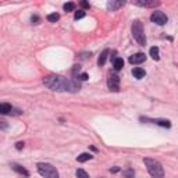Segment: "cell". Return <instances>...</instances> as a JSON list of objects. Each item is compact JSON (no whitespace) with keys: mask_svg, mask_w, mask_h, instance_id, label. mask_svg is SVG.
Instances as JSON below:
<instances>
[{"mask_svg":"<svg viewBox=\"0 0 178 178\" xmlns=\"http://www.w3.org/2000/svg\"><path fill=\"white\" fill-rule=\"evenodd\" d=\"M43 84L44 87H47L49 89L54 92H70V93H75L81 89L78 81L74 79L66 78L63 75H47L43 78Z\"/></svg>","mask_w":178,"mask_h":178,"instance_id":"6da1fadb","label":"cell"},{"mask_svg":"<svg viewBox=\"0 0 178 178\" xmlns=\"http://www.w3.org/2000/svg\"><path fill=\"white\" fill-rule=\"evenodd\" d=\"M143 162H145V164H146L149 174L153 178H164V170H163V166L160 164L157 160L145 159Z\"/></svg>","mask_w":178,"mask_h":178,"instance_id":"7a4b0ae2","label":"cell"},{"mask_svg":"<svg viewBox=\"0 0 178 178\" xmlns=\"http://www.w3.org/2000/svg\"><path fill=\"white\" fill-rule=\"evenodd\" d=\"M131 31H132L134 39H135L136 42L141 44V46H145V44H146V35H145L142 22L141 21H134L132 22V26H131Z\"/></svg>","mask_w":178,"mask_h":178,"instance_id":"3957f363","label":"cell"},{"mask_svg":"<svg viewBox=\"0 0 178 178\" xmlns=\"http://www.w3.org/2000/svg\"><path fill=\"white\" fill-rule=\"evenodd\" d=\"M38 173L44 178H59V171L56 170L54 166L49 163H39L38 164Z\"/></svg>","mask_w":178,"mask_h":178,"instance_id":"277c9868","label":"cell"},{"mask_svg":"<svg viewBox=\"0 0 178 178\" xmlns=\"http://www.w3.org/2000/svg\"><path fill=\"white\" fill-rule=\"evenodd\" d=\"M139 120L142 123H150V124H157V125L163 127V128H170L171 123L168 120H164V118H148V117H141Z\"/></svg>","mask_w":178,"mask_h":178,"instance_id":"5b68a950","label":"cell"},{"mask_svg":"<svg viewBox=\"0 0 178 178\" xmlns=\"http://www.w3.org/2000/svg\"><path fill=\"white\" fill-rule=\"evenodd\" d=\"M150 21L157 24V25H164V24L168 21V18H167V16H166L163 11L156 10V11H153L152 16H150Z\"/></svg>","mask_w":178,"mask_h":178,"instance_id":"8992f818","label":"cell"},{"mask_svg":"<svg viewBox=\"0 0 178 178\" xmlns=\"http://www.w3.org/2000/svg\"><path fill=\"white\" fill-rule=\"evenodd\" d=\"M107 87L113 92H118V91H120V77H118L117 74H110L109 81H107Z\"/></svg>","mask_w":178,"mask_h":178,"instance_id":"52a82bcc","label":"cell"},{"mask_svg":"<svg viewBox=\"0 0 178 178\" xmlns=\"http://www.w3.org/2000/svg\"><path fill=\"white\" fill-rule=\"evenodd\" d=\"M135 6H141V7H157L160 6V2L157 0H136L134 2Z\"/></svg>","mask_w":178,"mask_h":178,"instance_id":"ba28073f","label":"cell"},{"mask_svg":"<svg viewBox=\"0 0 178 178\" xmlns=\"http://www.w3.org/2000/svg\"><path fill=\"white\" fill-rule=\"evenodd\" d=\"M145 60H146L145 53H136V54H132L131 57H129V63L131 64H141V63H143Z\"/></svg>","mask_w":178,"mask_h":178,"instance_id":"9c48e42d","label":"cell"},{"mask_svg":"<svg viewBox=\"0 0 178 178\" xmlns=\"http://www.w3.org/2000/svg\"><path fill=\"white\" fill-rule=\"evenodd\" d=\"M124 6V2H115V0H111V2H109L107 3V8L110 11H115V10H118L120 7H123Z\"/></svg>","mask_w":178,"mask_h":178,"instance_id":"30bf717a","label":"cell"},{"mask_svg":"<svg viewBox=\"0 0 178 178\" xmlns=\"http://www.w3.org/2000/svg\"><path fill=\"white\" fill-rule=\"evenodd\" d=\"M11 168H13L14 171H17L18 174H21V176H24V177H29V173L25 170V168L22 167V166H20V164H16V163H13L11 164Z\"/></svg>","mask_w":178,"mask_h":178,"instance_id":"8fae6325","label":"cell"},{"mask_svg":"<svg viewBox=\"0 0 178 178\" xmlns=\"http://www.w3.org/2000/svg\"><path fill=\"white\" fill-rule=\"evenodd\" d=\"M132 75L135 77L136 79H142L145 75H146V73H145L143 68H141V67H135V68L132 70Z\"/></svg>","mask_w":178,"mask_h":178,"instance_id":"7c38bea8","label":"cell"},{"mask_svg":"<svg viewBox=\"0 0 178 178\" xmlns=\"http://www.w3.org/2000/svg\"><path fill=\"white\" fill-rule=\"evenodd\" d=\"M110 54V50L109 49H105L102 52V54H100V57H99V60H97V64L99 66H105V63H106V60H107V56Z\"/></svg>","mask_w":178,"mask_h":178,"instance_id":"4fadbf2b","label":"cell"},{"mask_svg":"<svg viewBox=\"0 0 178 178\" xmlns=\"http://www.w3.org/2000/svg\"><path fill=\"white\" fill-rule=\"evenodd\" d=\"M13 111V106L8 105V103H2L0 105V113L2 114H8V113Z\"/></svg>","mask_w":178,"mask_h":178,"instance_id":"5bb4252c","label":"cell"},{"mask_svg":"<svg viewBox=\"0 0 178 178\" xmlns=\"http://www.w3.org/2000/svg\"><path fill=\"white\" fill-rule=\"evenodd\" d=\"M92 156L91 153H82V155H79L78 157H77V160H78L79 163H85V162H88V160H91L92 159Z\"/></svg>","mask_w":178,"mask_h":178,"instance_id":"9a60e30c","label":"cell"},{"mask_svg":"<svg viewBox=\"0 0 178 178\" xmlns=\"http://www.w3.org/2000/svg\"><path fill=\"white\" fill-rule=\"evenodd\" d=\"M123 67H124V60H123V59H120V57L114 59V70L120 71Z\"/></svg>","mask_w":178,"mask_h":178,"instance_id":"2e32d148","label":"cell"},{"mask_svg":"<svg viewBox=\"0 0 178 178\" xmlns=\"http://www.w3.org/2000/svg\"><path fill=\"white\" fill-rule=\"evenodd\" d=\"M149 53H150V56H152L153 60H159V59H160V57H159V47H156V46L150 47Z\"/></svg>","mask_w":178,"mask_h":178,"instance_id":"e0dca14e","label":"cell"},{"mask_svg":"<svg viewBox=\"0 0 178 178\" xmlns=\"http://www.w3.org/2000/svg\"><path fill=\"white\" fill-rule=\"evenodd\" d=\"M59 20H60V16H59L57 13H53V14L47 16V21L49 22H56V21H59Z\"/></svg>","mask_w":178,"mask_h":178,"instance_id":"ac0fdd59","label":"cell"},{"mask_svg":"<svg viewBox=\"0 0 178 178\" xmlns=\"http://www.w3.org/2000/svg\"><path fill=\"white\" fill-rule=\"evenodd\" d=\"M64 11H67V13H70V11H74V8H75V4L74 3H66V4L63 6Z\"/></svg>","mask_w":178,"mask_h":178,"instance_id":"d6986e66","label":"cell"},{"mask_svg":"<svg viewBox=\"0 0 178 178\" xmlns=\"http://www.w3.org/2000/svg\"><path fill=\"white\" fill-rule=\"evenodd\" d=\"M77 178H89V176L85 170L79 168V170H77Z\"/></svg>","mask_w":178,"mask_h":178,"instance_id":"ffe728a7","label":"cell"},{"mask_svg":"<svg viewBox=\"0 0 178 178\" xmlns=\"http://www.w3.org/2000/svg\"><path fill=\"white\" fill-rule=\"evenodd\" d=\"M123 176L125 178H134V176H135V173H134V170H131V168H128V170L123 171Z\"/></svg>","mask_w":178,"mask_h":178,"instance_id":"44dd1931","label":"cell"},{"mask_svg":"<svg viewBox=\"0 0 178 178\" xmlns=\"http://www.w3.org/2000/svg\"><path fill=\"white\" fill-rule=\"evenodd\" d=\"M84 17H85V11L84 10L75 11V16H74V18H75V20H81V18H84Z\"/></svg>","mask_w":178,"mask_h":178,"instance_id":"7402d4cb","label":"cell"},{"mask_svg":"<svg viewBox=\"0 0 178 178\" xmlns=\"http://www.w3.org/2000/svg\"><path fill=\"white\" fill-rule=\"evenodd\" d=\"M79 71H81V66H74V68H73V75L74 77H78L79 75Z\"/></svg>","mask_w":178,"mask_h":178,"instance_id":"603a6c76","label":"cell"},{"mask_svg":"<svg viewBox=\"0 0 178 178\" xmlns=\"http://www.w3.org/2000/svg\"><path fill=\"white\" fill-rule=\"evenodd\" d=\"M77 78H78V79H79V81H87V79L89 78V77H88V74L82 73V74H79V75H78V77H77Z\"/></svg>","mask_w":178,"mask_h":178,"instance_id":"cb8c5ba5","label":"cell"},{"mask_svg":"<svg viewBox=\"0 0 178 178\" xmlns=\"http://www.w3.org/2000/svg\"><path fill=\"white\" fill-rule=\"evenodd\" d=\"M31 21H32V24H39V17L38 16H34L31 18Z\"/></svg>","mask_w":178,"mask_h":178,"instance_id":"d4e9b609","label":"cell"},{"mask_svg":"<svg viewBox=\"0 0 178 178\" xmlns=\"http://www.w3.org/2000/svg\"><path fill=\"white\" fill-rule=\"evenodd\" d=\"M22 148H24V142H18V143H16V149L21 150Z\"/></svg>","mask_w":178,"mask_h":178,"instance_id":"484cf974","label":"cell"},{"mask_svg":"<svg viewBox=\"0 0 178 178\" xmlns=\"http://www.w3.org/2000/svg\"><path fill=\"white\" fill-rule=\"evenodd\" d=\"M81 6H82V7H85V8H88V7H89V3L82 2V3H81Z\"/></svg>","mask_w":178,"mask_h":178,"instance_id":"4316f807","label":"cell"},{"mask_svg":"<svg viewBox=\"0 0 178 178\" xmlns=\"http://www.w3.org/2000/svg\"><path fill=\"white\" fill-rule=\"evenodd\" d=\"M118 170H120V168H118V167H114V168H111V170H110V171H111V173H117V171H118Z\"/></svg>","mask_w":178,"mask_h":178,"instance_id":"83f0119b","label":"cell"}]
</instances>
